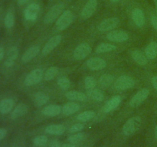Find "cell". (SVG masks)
<instances>
[{
    "label": "cell",
    "instance_id": "ba28073f",
    "mask_svg": "<svg viewBox=\"0 0 157 147\" xmlns=\"http://www.w3.org/2000/svg\"><path fill=\"white\" fill-rule=\"evenodd\" d=\"M119 18L112 17V18H107L101 21L98 25V28L100 32H109V31H112L113 29H114L119 24Z\"/></svg>",
    "mask_w": 157,
    "mask_h": 147
},
{
    "label": "cell",
    "instance_id": "3957f363",
    "mask_svg": "<svg viewBox=\"0 0 157 147\" xmlns=\"http://www.w3.org/2000/svg\"><path fill=\"white\" fill-rule=\"evenodd\" d=\"M74 21V15L70 10H66L63 12L59 16V18L57 19L56 28L58 31H63L70 26V24L73 22Z\"/></svg>",
    "mask_w": 157,
    "mask_h": 147
},
{
    "label": "cell",
    "instance_id": "b9f144b4",
    "mask_svg": "<svg viewBox=\"0 0 157 147\" xmlns=\"http://www.w3.org/2000/svg\"><path fill=\"white\" fill-rule=\"evenodd\" d=\"M4 55H5V51H4V49L0 46V61L3 59L4 58Z\"/></svg>",
    "mask_w": 157,
    "mask_h": 147
},
{
    "label": "cell",
    "instance_id": "7bdbcfd3",
    "mask_svg": "<svg viewBox=\"0 0 157 147\" xmlns=\"http://www.w3.org/2000/svg\"><path fill=\"white\" fill-rule=\"evenodd\" d=\"M29 0H17L18 2V4L20 5V6H22V5H25V3H27Z\"/></svg>",
    "mask_w": 157,
    "mask_h": 147
},
{
    "label": "cell",
    "instance_id": "bcb514c9",
    "mask_svg": "<svg viewBox=\"0 0 157 147\" xmlns=\"http://www.w3.org/2000/svg\"><path fill=\"white\" fill-rule=\"evenodd\" d=\"M111 2H118L120 1V0H110Z\"/></svg>",
    "mask_w": 157,
    "mask_h": 147
},
{
    "label": "cell",
    "instance_id": "ffe728a7",
    "mask_svg": "<svg viewBox=\"0 0 157 147\" xmlns=\"http://www.w3.org/2000/svg\"><path fill=\"white\" fill-rule=\"evenodd\" d=\"M67 99L70 100L75 101H85L87 100V95L82 92L77 91V90H71L65 93Z\"/></svg>",
    "mask_w": 157,
    "mask_h": 147
},
{
    "label": "cell",
    "instance_id": "cb8c5ba5",
    "mask_svg": "<svg viewBox=\"0 0 157 147\" xmlns=\"http://www.w3.org/2000/svg\"><path fill=\"white\" fill-rule=\"evenodd\" d=\"M48 100V96L42 92H38L37 93H35V96H34V103L37 107H41V106L46 104Z\"/></svg>",
    "mask_w": 157,
    "mask_h": 147
},
{
    "label": "cell",
    "instance_id": "d4e9b609",
    "mask_svg": "<svg viewBox=\"0 0 157 147\" xmlns=\"http://www.w3.org/2000/svg\"><path fill=\"white\" fill-rule=\"evenodd\" d=\"M87 96L90 98V99L94 100L95 101H101L104 100V94H103L102 92L100 90L96 88H93V89H90V90H87Z\"/></svg>",
    "mask_w": 157,
    "mask_h": 147
},
{
    "label": "cell",
    "instance_id": "1f68e13d",
    "mask_svg": "<svg viewBox=\"0 0 157 147\" xmlns=\"http://www.w3.org/2000/svg\"><path fill=\"white\" fill-rule=\"evenodd\" d=\"M18 56V47H15V46H13V47H11L9 49V51H8L7 58H6V60L12 61V62L15 63V60L17 59Z\"/></svg>",
    "mask_w": 157,
    "mask_h": 147
},
{
    "label": "cell",
    "instance_id": "c3c4849f",
    "mask_svg": "<svg viewBox=\"0 0 157 147\" xmlns=\"http://www.w3.org/2000/svg\"><path fill=\"white\" fill-rule=\"evenodd\" d=\"M82 147H84V146H82Z\"/></svg>",
    "mask_w": 157,
    "mask_h": 147
},
{
    "label": "cell",
    "instance_id": "5bb4252c",
    "mask_svg": "<svg viewBox=\"0 0 157 147\" xmlns=\"http://www.w3.org/2000/svg\"><path fill=\"white\" fill-rule=\"evenodd\" d=\"M61 112H62V108L59 105L52 104V105H48L44 107V109L42 110V114L46 116H49V117H54V116L59 115Z\"/></svg>",
    "mask_w": 157,
    "mask_h": 147
},
{
    "label": "cell",
    "instance_id": "f6af8a7d",
    "mask_svg": "<svg viewBox=\"0 0 157 147\" xmlns=\"http://www.w3.org/2000/svg\"><path fill=\"white\" fill-rule=\"evenodd\" d=\"M155 137H156V140H157V125L155 127Z\"/></svg>",
    "mask_w": 157,
    "mask_h": 147
},
{
    "label": "cell",
    "instance_id": "30bf717a",
    "mask_svg": "<svg viewBox=\"0 0 157 147\" xmlns=\"http://www.w3.org/2000/svg\"><path fill=\"white\" fill-rule=\"evenodd\" d=\"M98 6V1L97 0H88L85 6L81 11V18L83 19H87L90 18L94 14L95 11Z\"/></svg>",
    "mask_w": 157,
    "mask_h": 147
},
{
    "label": "cell",
    "instance_id": "8fae6325",
    "mask_svg": "<svg viewBox=\"0 0 157 147\" xmlns=\"http://www.w3.org/2000/svg\"><path fill=\"white\" fill-rule=\"evenodd\" d=\"M40 12L39 5L36 3H32L25 9L24 12L25 18L29 21H35L38 18Z\"/></svg>",
    "mask_w": 157,
    "mask_h": 147
},
{
    "label": "cell",
    "instance_id": "60d3db41",
    "mask_svg": "<svg viewBox=\"0 0 157 147\" xmlns=\"http://www.w3.org/2000/svg\"><path fill=\"white\" fill-rule=\"evenodd\" d=\"M152 84H153V87L157 90V76H154L152 78Z\"/></svg>",
    "mask_w": 157,
    "mask_h": 147
},
{
    "label": "cell",
    "instance_id": "e0dca14e",
    "mask_svg": "<svg viewBox=\"0 0 157 147\" xmlns=\"http://www.w3.org/2000/svg\"><path fill=\"white\" fill-rule=\"evenodd\" d=\"M121 102V97L120 96H114L110 98L104 107V111L105 113H110L117 108Z\"/></svg>",
    "mask_w": 157,
    "mask_h": 147
},
{
    "label": "cell",
    "instance_id": "9c48e42d",
    "mask_svg": "<svg viewBox=\"0 0 157 147\" xmlns=\"http://www.w3.org/2000/svg\"><path fill=\"white\" fill-rule=\"evenodd\" d=\"M107 38L113 42H124L129 39L128 34L123 30L111 31L107 35Z\"/></svg>",
    "mask_w": 157,
    "mask_h": 147
},
{
    "label": "cell",
    "instance_id": "52a82bcc",
    "mask_svg": "<svg viewBox=\"0 0 157 147\" xmlns=\"http://www.w3.org/2000/svg\"><path fill=\"white\" fill-rule=\"evenodd\" d=\"M91 52V47L87 43H82L77 46L74 51V58L76 60H83Z\"/></svg>",
    "mask_w": 157,
    "mask_h": 147
},
{
    "label": "cell",
    "instance_id": "603a6c76",
    "mask_svg": "<svg viewBox=\"0 0 157 147\" xmlns=\"http://www.w3.org/2000/svg\"><path fill=\"white\" fill-rule=\"evenodd\" d=\"M131 56L133 58V61L138 64L139 65L144 66L147 64V58L146 55H144L140 51L134 50L132 51Z\"/></svg>",
    "mask_w": 157,
    "mask_h": 147
},
{
    "label": "cell",
    "instance_id": "f1b7e54d",
    "mask_svg": "<svg viewBox=\"0 0 157 147\" xmlns=\"http://www.w3.org/2000/svg\"><path fill=\"white\" fill-rule=\"evenodd\" d=\"M95 116V112L92 110H87V111L82 112L77 116V119L80 122H87L90 120Z\"/></svg>",
    "mask_w": 157,
    "mask_h": 147
},
{
    "label": "cell",
    "instance_id": "4fadbf2b",
    "mask_svg": "<svg viewBox=\"0 0 157 147\" xmlns=\"http://www.w3.org/2000/svg\"><path fill=\"white\" fill-rule=\"evenodd\" d=\"M87 66L92 70H100L107 67V63L102 58H91L87 61Z\"/></svg>",
    "mask_w": 157,
    "mask_h": 147
},
{
    "label": "cell",
    "instance_id": "2e32d148",
    "mask_svg": "<svg viewBox=\"0 0 157 147\" xmlns=\"http://www.w3.org/2000/svg\"><path fill=\"white\" fill-rule=\"evenodd\" d=\"M132 18L138 27H143L145 24V15L144 12L138 8L133 9L132 12Z\"/></svg>",
    "mask_w": 157,
    "mask_h": 147
},
{
    "label": "cell",
    "instance_id": "484cf974",
    "mask_svg": "<svg viewBox=\"0 0 157 147\" xmlns=\"http://www.w3.org/2000/svg\"><path fill=\"white\" fill-rule=\"evenodd\" d=\"M146 56L149 59H154L157 56V43L151 42L147 45L145 51Z\"/></svg>",
    "mask_w": 157,
    "mask_h": 147
},
{
    "label": "cell",
    "instance_id": "f546056e",
    "mask_svg": "<svg viewBox=\"0 0 157 147\" xmlns=\"http://www.w3.org/2000/svg\"><path fill=\"white\" fill-rule=\"evenodd\" d=\"M48 142V139L46 136L41 135L35 137L33 139V143L35 147H46Z\"/></svg>",
    "mask_w": 157,
    "mask_h": 147
},
{
    "label": "cell",
    "instance_id": "7c38bea8",
    "mask_svg": "<svg viewBox=\"0 0 157 147\" xmlns=\"http://www.w3.org/2000/svg\"><path fill=\"white\" fill-rule=\"evenodd\" d=\"M61 39H62V38H61V35H55V36L51 38L46 43L44 47H43L42 52H41L42 55H47L49 53H51L61 43Z\"/></svg>",
    "mask_w": 157,
    "mask_h": 147
},
{
    "label": "cell",
    "instance_id": "7a4b0ae2",
    "mask_svg": "<svg viewBox=\"0 0 157 147\" xmlns=\"http://www.w3.org/2000/svg\"><path fill=\"white\" fill-rule=\"evenodd\" d=\"M64 9V5L63 3H58L52 6L44 18V22L45 24H52L60 15L63 13Z\"/></svg>",
    "mask_w": 157,
    "mask_h": 147
},
{
    "label": "cell",
    "instance_id": "277c9868",
    "mask_svg": "<svg viewBox=\"0 0 157 147\" xmlns=\"http://www.w3.org/2000/svg\"><path fill=\"white\" fill-rule=\"evenodd\" d=\"M134 80L131 77L127 76V75H122L117 78L114 84V87L116 90L121 91V90L131 88L134 86Z\"/></svg>",
    "mask_w": 157,
    "mask_h": 147
},
{
    "label": "cell",
    "instance_id": "8992f818",
    "mask_svg": "<svg viewBox=\"0 0 157 147\" xmlns=\"http://www.w3.org/2000/svg\"><path fill=\"white\" fill-rule=\"evenodd\" d=\"M149 95H150V90L148 89L144 88L139 90L130 100V106L131 107H139L144 101H145L148 98Z\"/></svg>",
    "mask_w": 157,
    "mask_h": 147
},
{
    "label": "cell",
    "instance_id": "4316f807",
    "mask_svg": "<svg viewBox=\"0 0 157 147\" xmlns=\"http://www.w3.org/2000/svg\"><path fill=\"white\" fill-rule=\"evenodd\" d=\"M113 80H114V77H113V76H112V75L104 74L100 77L99 85L101 86V87H102V88L106 89L111 85L112 83L113 82Z\"/></svg>",
    "mask_w": 157,
    "mask_h": 147
},
{
    "label": "cell",
    "instance_id": "4dcf8cb0",
    "mask_svg": "<svg viewBox=\"0 0 157 147\" xmlns=\"http://www.w3.org/2000/svg\"><path fill=\"white\" fill-rule=\"evenodd\" d=\"M85 137V133H77L75 134L71 135L68 138H67V140L69 141L70 143L72 144H77L81 142L83 139Z\"/></svg>",
    "mask_w": 157,
    "mask_h": 147
},
{
    "label": "cell",
    "instance_id": "d590c367",
    "mask_svg": "<svg viewBox=\"0 0 157 147\" xmlns=\"http://www.w3.org/2000/svg\"><path fill=\"white\" fill-rule=\"evenodd\" d=\"M58 84L63 90H67L70 87L71 81L67 77H61L58 80Z\"/></svg>",
    "mask_w": 157,
    "mask_h": 147
},
{
    "label": "cell",
    "instance_id": "ab89813d",
    "mask_svg": "<svg viewBox=\"0 0 157 147\" xmlns=\"http://www.w3.org/2000/svg\"><path fill=\"white\" fill-rule=\"evenodd\" d=\"M151 23H152V25L153 26V28H154L157 31V17L156 16L152 17Z\"/></svg>",
    "mask_w": 157,
    "mask_h": 147
},
{
    "label": "cell",
    "instance_id": "83f0119b",
    "mask_svg": "<svg viewBox=\"0 0 157 147\" xmlns=\"http://www.w3.org/2000/svg\"><path fill=\"white\" fill-rule=\"evenodd\" d=\"M117 49V47L113 44H108V43H102L99 44L97 47L96 52L97 53H106V52H110L115 51Z\"/></svg>",
    "mask_w": 157,
    "mask_h": 147
},
{
    "label": "cell",
    "instance_id": "44dd1931",
    "mask_svg": "<svg viewBox=\"0 0 157 147\" xmlns=\"http://www.w3.org/2000/svg\"><path fill=\"white\" fill-rule=\"evenodd\" d=\"M14 100L11 98H6L0 102V113L2 114H6L12 110L14 107Z\"/></svg>",
    "mask_w": 157,
    "mask_h": 147
},
{
    "label": "cell",
    "instance_id": "836d02e7",
    "mask_svg": "<svg viewBox=\"0 0 157 147\" xmlns=\"http://www.w3.org/2000/svg\"><path fill=\"white\" fill-rule=\"evenodd\" d=\"M58 73V68L57 67H51L50 68L46 70L45 74H44V80L47 81H52V79L55 78V77L56 76L57 74Z\"/></svg>",
    "mask_w": 157,
    "mask_h": 147
},
{
    "label": "cell",
    "instance_id": "6da1fadb",
    "mask_svg": "<svg viewBox=\"0 0 157 147\" xmlns=\"http://www.w3.org/2000/svg\"><path fill=\"white\" fill-rule=\"evenodd\" d=\"M141 123H142V119L140 116H136L130 118L123 126V133L127 136L135 134L140 128Z\"/></svg>",
    "mask_w": 157,
    "mask_h": 147
},
{
    "label": "cell",
    "instance_id": "9a60e30c",
    "mask_svg": "<svg viewBox=\"0 0 157 147\" xmlns=\"http://www.w3.org/2000/svg\"><path fill=\"white\" fill-rule=\"evenodd\" d=\"M40 48L38 46H32L29 47L21 57V61L23 63H28L35 58L39 54Z\"/></svg>",
    "mask_w": 157,
    "mask_h": 147
},
{
    "label": "cell",
    "instance_id": "5b68a950",
    "mask_svg": "<svg viewBox=\"0 0 157 147\" xmlns=\"http://www.w3.org/2000/svg\"><path fill=\"white\" fill-rule=\"evenodd\" d=\"M44 73L41 69H35L31 71L25 80V84L26 86H33L37 84L42 80Z\"/></svg>",
    "mask_w": 157,
    "mask_h": 147
},
{
    "label": "cell",
    "instance_id": "ee69618b",
    "mask_svg": "<svg viewBox=\"0 0 157 147\" xmlns=\"http://www.w3.org/2000/svg\"><path fill=\"white\" fill-rule=\"evenodd\" d=\"M61 147H75V144H72V143H67V144H63L61 145Z\"/></svg>",
    "mask_w": 157,
    "mask_h": 147
},
{
    "label": "cell",
    "instance_id": "ac0fdd59",
    "mask_svg": "<svg viewBox=\"0 0 157 147\" xmlns=\"http://www.w3.org/2000/svg\"><path fill=\"white\" fill-rule=\"evenodd\" d=\"M29 107L25 104H19L11 113V119H16L27 113Z\"/></svg>",
    "mask_w": 157,
    "mask_h": 147
},
{
    "label": "cell",
    "instance_id": "8d00e7d4",
    "mask_svg": "<svg viewBox=\"0 0 157 147\" xmlns=\"http://www.w3.org/2000/svg\"><path fill=\"white\" fill-rule=\"evenodd\" d=\"M84 128V125L81 123H75L70 128L69 131L71 133H79L80 131L83 130Z\"/></svg>",
    "mask_w": 157,
    "mask_h": 147
},
{
    "label": "cell",
    "instance_id": "e575fe53",
    "mask_svg": "<svg viewBox=\"0 0 157 147\" xmlns=\"http://www.w3.org/2000/svg\"><path fill=\"white\" fill-rule=\"evenodd\" d=\"M97 85V81L93 77H86L84 79V87L87 90H90V89L95 88Z\"/></svg>",
    "mask_w": 157,
    "mask_h": 147
},
{
    "label": "cell",
    "instance_id": "74e56055",
    "mask_svg": "<svg viewBox=\"0 0 157 147\" xmlns=\"http://www.w3.org/2000/svg\"><path fill=\"white\" fill-rule=\"evenodd\" d=\"M48 147H61V143H60L58 139H53L52 141H51L50 143H49Z\"/></svg>",
    "mask_w": 157,
    "mask_h": 147
},
{
    "label": "cell",
    "instance_id": "d6a6232c",
    "mask_svg": "<svg viewBox=\"0 0 157 147\" xmlns=\"http://www.w3.org/2000/svg\"><path fill=\"white\" fill-rule=\"evenodd\" d=\"M5 25L7 28H12L15 24V15L12 12H7L5 16Z\"/></svg>",
    "mask_w": 157,
    "mask_h": 147
},
{
    "label": "cell",
    "instance_id": "7402d4cb",
    "mask_svg": "<svg viewBox=\"0 0 157 147\" xmlns=\"http://www.w3.org/2000/svg\"><path fill=\"white\" fill-rule=\"evenodd\" d=\"M66 128L62 124H53L46 127L45 132L51 135H62Z\"/></svg>",
    "mask_w": 157,
    "mask_h": 147
},
{
    "label": "cell",
    "instance_id": "7dc6e473",
    "mask_svg": "<svg viewBox=\"0 0 157 147\" xmlns=\"http://www.w3.org/2000/svg\"><path fill=\"white\" fill-rule=\"evenodd\" d=\"M49 1H53V0H49Z\"/></svg>",
    "mask_w": 157,
    "mask_h": 147
},
{
    "label": "cell",
    "instance_id": "f35d334b",
    "mask_svg": "<svg viewBox=\"0 0 157 147\" xmlns=\"http://www.w3.org/2000/svg\"><path fill=\"white\" fill-rule=\"evenodd\" d=\"M8 131L5 128H0V140L4 139L6 136H7Z\"/></svg>",
    "mask_w": 157,
    "mask_h": 147
},
{
    "label": "cell",
    "instance_id": "d6986e66",
    "mask_svg": "<svg viewBox=\"0 0 157 147\" xmlns=\"http://www.w3.org/2000/svg\"><path fill=\"white\" fill-rule=\"evenodd\" d=\"M81 107L78 104L75 102H68L64 104L62 107V113L64 115L69 116L76 113L80 110Z\"/></svg>",
    "mask_w": 157,
    "mask_h": 147
},
{
    "label": "cell",
    "instance_id": "681fc988",
    "mask_svg": "<svg viewBox=\"0 0 157 147\" xmlns=\"http://www.w3.org/2000/svg\"><path fill=\"white\" fill-rule=\"evenodd\" d=\"M13 147H15V146H13Z\"/></svg>",
    "mask_w": 157,
    "mask_h": 147
}]
</instances>
